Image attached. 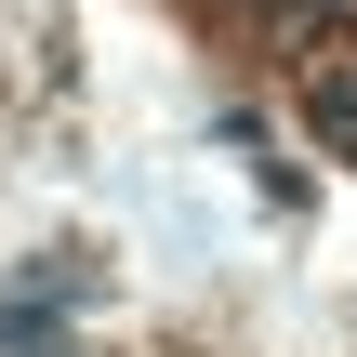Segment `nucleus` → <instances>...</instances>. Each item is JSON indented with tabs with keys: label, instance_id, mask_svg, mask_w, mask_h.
Returning <instances> with one entry per match:
<instances>
[{
	"label": "nucleus",
	"instance_id": "nucleus-1",
	"mask_svg": "<svg viewBox=\"0 0 357 357\" xmlns=\"http://www.w3.org/2000/svg\"><path fill=\"white\" fill-rule=\"evenodd\" d=\"M305 132H318L331 159H357V53H344V66H318V79H305Z\"/></svg>",
	"mask_w": 357,
	"mask_h": 357
},
{
	"label": "nucleus",
	"instance_id": "nucleus-2",
	"mask_svg": "<svg viewBox=\"0 0 357 357\" xmlns=\"http://www.w3.org/2000/svg\"><path fill=\"white\" fill-rule=\"evenodd\" d=\"M53 331H66L53 291H0V344H53Z\"/></svg>",
	"mask_w": 357,
	"mask_h": 357
},
{
	"label": "nucleus",
	"instance_id": "nucleus-3",
	"mask_svg": "<svg viewBox=\"0 0 357 357\" xmlns=\"http://www.w3.org/2000/svg\"><path fill=\"white\" fill-rule=\"evenodd\" d=\"M252 13H305V0H252Z\"/></svg>",
	"mask_w": 357,
	"mask_h": 357
}]
</instances>
